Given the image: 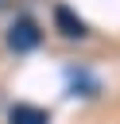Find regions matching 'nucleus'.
I'll list each match as a JSON object with an SVG mask.
<instances>
[{
  "label": "nucleus",
  "mask_w": 120,
  "mask_h": 124,
  "mask_svg": "<svg viewBox=\"0 0 120 124\" xmlns=\"http://www.w3.org/2000/svg\"><path fill=\"white\" fill-rule=\"evenodd\" d=\"M39 43H43V27H39L31 16H15V19L8 23V31H4V46H8L12 54H31Z\"/></svg>",
  "instance_id": "1"
},
{
  "label": "nucleus",
  "mask_w": 120,
  "mask_h": 124,
  "mask_svg": "<svg viewBox=\"0 0 120 124\" xmlns=\"http://www.w3.org/2000/svg\"><path fill=\"white\" fill-rule=\"evenodd\" d=\"M54 31L62 39H89V23L70 8V4H58L54 8Z\"/></svg>",
  "instance_id": "2"
},
{
  "label": "nucleus",
  "mask_w": 120,
  "mask_h": 124,
  "mask_svg": "<svg viewBox=\"0 0 120 124\" xmlns=\"http://www.w3.org/2000/svg\"><path fill=\"white\" fill-rule=\"evenodd\" d=\"M8 124H50V112L39 108V105H27V101H15L8 108Z\"/></svg>",
  "instance_id": "3"
}]
</instances>
